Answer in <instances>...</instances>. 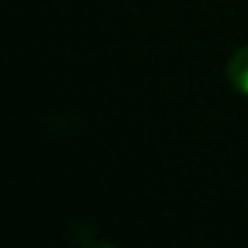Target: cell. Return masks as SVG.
<instances>
[{
    "mask_svg": "<svg viewBox=\"0 0 248 248\" xmlns=\"http://www.w3.org/2000/svg\"><path fill=\"white\" fill-rule=\"evenodd\" d=\"M89 248H116V246H111V244H94V246H89Z\"/></svg>",
    "mask_w": 248,
    "mask_h": 248,
    "instance_id": "7a4b0ae2",
    "label": "cell"
},
{
    "mask_svg": "<svg viewBox=\"0 0 248 248\" xmlns=\"http://www.w3.org/2000/svg\"><path fill=\"white\" fill-rule=\"evenodd\" d=\"M227 75H229L232 87H234V89H239L241 94H246L248 96V46L239 48V51L229 58Z\"/></svg>",
    "mask_w": 248,
    "mask_h": 248,
    "instance_id": "6da1fadb",
    "label": "cell"
}]
</instances>
